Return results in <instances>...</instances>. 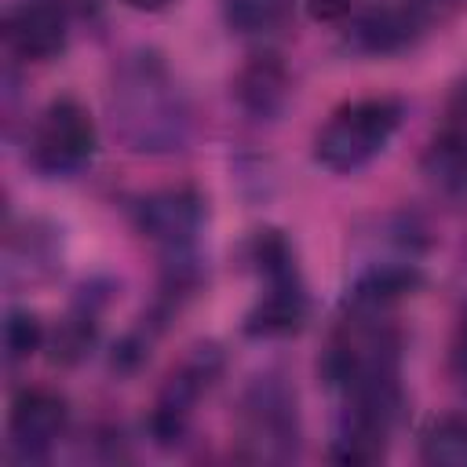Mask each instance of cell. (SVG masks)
I'll return each mask as SVG.
<instances>
[{
    "label": "cell",
    "mask_w": 467,
    "mask_h": 467,
    "mask_svg": "<svg viewBox=\"0 0 467 467\" xmlns=\"http://www.w3.org/2000/svg\"><path fill=\"white\" fill-rule=\"evenodd\" d=\"M109 117L135 153H175L190 135V106L153 51L131 55L109 88Z\"/></svg>",
    "instance_id": "obj_1"
},
{
    "label": "cell",
    "mask_w": 467,
    "mask_h": 467,
    "mask_svg": "<svg viewBox=\"0 0 467 467\" xmlns=\"http://www.w3.org/2000/svg\"><path fill=\"white\" fill-rule=\"evenodd\" d=\"M248 259L263 277V296L244 317V332L259 339L288 336L306 321V288L299 281L296 252L281 230H259L248 244Z\"/></svg>",
    "instance_id": "obj_2"
},
{
    "label": "cell",
    "mask_w": 467,
    "mask_h": 467,
    "mask_svg": "<svg viewBox=\"0 0 467 467\" xmlns=\"http://www.w3.org/2000/svg\"><path fill=\"white\" fill-rule=\"evenodd\" d=\"M398 124H401V102H394V99L347 102L317 131L314 157L328 171H358L376 153H383V146L390 142Z\"/></svg>",
    "instance_id": "obj_3"
},
{
    "label": "cell",
    "mask_w": 467,
    "mask_h": 467,
    "mask_svg": "<svg viewBox=\"0 0 467 467\" xmlns=\"http://www.w3.org/2000/svg\"><path fill=\"white\" fill-rule=\"evenodd\" d=\"M99 146L91 113L73 99H51L29 131V164L44 175H77Z\"/></svg>",
    "instance_id": "obj_4"
},
{
    "label": "cell",
    "mask_w": 467,
    "mask_h": 467,
    "mask_svg": "<svg viewBox=\"0 0 467 467\" xmlns=\"http://www.w3.org/2000/svg\"><path fill=\"white\" fill-rule=\"evenodd\" d=\"M241 449L255 463L292 460L299 449V416L296 394L277 379L263 376L252 383L241 405Z\"/></svg>",
    "instance_id": "obj_5"
},
{
    "label": "cell",
    "mask_w": 467,
    "mask_h": 467,
    "mask_svg": "<svg viewBox=\"0 0 467 467\" xmlns=\"http://www.w3.org/2000/svg\"><path fill=\"white\" fill-rule=\"evenodd\" d=\"M219 368H223V354H219V347L208 343V347H193L190 358L168 376V383L161 387V394L153 401V412H150V434L161 445H175L186 434L193 405L215 383Z\"/></svg>",
    "instance_id": "obj_6"
},
{
    "label": "cell",
    "mask_w": 467,
    "mask_h": 467,
    "mask_svg": "<svg viewBox=\"0 0 467 467\" xmlns=\"http://www.w3.org/2000/svg\"><path fill=\"white\" fill-rule=\"evenodd\" d=\"M135 226L146 241L161 244L168 255L190 252L204 226V197L193 186H168L139 201Z\"/></svg>",
    "instance_id": "obj_7"
},
{
    "label": "cell",
    "mask_w": 467,
    "mask_h": 467,
    "mask_svg": "<svg viewBox=\"0 0 467 467\" xmlns=\"http://www.w3.org/2000/svg\"><path fill=\"white\" fill-rule=\"evenodd\" d=\"M66 398L51 387H26L15 394L11 401V416H7V434H11V449L26 460H40L47 456L58 438L66 434Z\"/></svg>",
    "instance_id": "obj_8"
},
{
    "label": "cell",
    "mask_w": 467,
    "mask_h": 467,
    "mask_svg": "<svg viewBox=\"0 0 467 467\" xmlns=\"http://www.w3.org/2000/svg\"><path fill=\"white\" fill-rule=\"evenodd\" d=\"M4 40L15 58L47 62L66 47V11L47 0H26L7 11Z\"/></svg>",
    "instance_id": "obj_9"
},
{
    "label": "cell",
    "mask_w": 467,
    "mask_h": 467,
    "mask_svg": "<svg viewBox=\"0 0 467 467\" xmlns=\"http://www.w3.org/2000/svg\"><path fill=\"white\" fill-rule=\"evenodd\" d=\"M292 95V77H288V66L263 51V55H252L237 77H234V99L237 106L248 113V117H259V120H270L285 109Z\"/></svg>",
    "instance_id": "obj_10"
},
{
    "label": "cell",
    "mask_w": 467,
    "mask_h": 467,
    "mask_svg": "<svg viewBox=\"0 0 467 467\" xmlns=\"http://www.w3.org/2000/svg\"><path fill=\"white\" fill-rule=\"evenodd\" d=\"M423 26H427V18L420 15V7L412 0L379 4V7H372V11H365L358 18L354 40L368 55H394V51L409 47L423 33Z\"/></svg>",
    "instance_id": "obj_11"
},
{
    "label": "cell",
    "mask_w": 467,
    "mask_h": 467,
    "mask_svg": "<svg viewBox=\"0 0 467 467\" xmlns=\"http://www.w3.org/2000/svg\"><path fill=\"white\" fill-rule=\"evenodd\" d=\"M4 259H7V263H4L7 281H26V285L47 281V277L58 270V259H62L58 230L33 219L22 234H15V237L7 241Z\"/></svg>",
    "instance_id": "obj_12"
},
{
    "label": "cell",
    "mask_w": 467,
    "mask_h": 467,
    "mask_svg": "<svg viewBox=\"0 0 467 467\" xmlns=\"http://www.w3.org/2000/svg\"><path fill=\"white\" fill-rule=\"evenodd\" d=\"M423 274L416 263L409 259H387V263H372L350 288V306L354 310H376L383 314L387 306H394L398 299L412 296L420 288Z\"/></svg>",
    "instance_id": "obj_13"
},
{
    "label": "cell",
    "mask_w": 467,
    "mask_h": 467,
    "mask_svg": "<svg viewBox=\"0 0 467 467\" xmlns=\"http://www.w3.org/2000/svg\"><path fill=\"white\" fill-rule=\"evenodd\" d=\"M423 171L431 175L434 186L445 193H467V135L456 128H445L423 157Z\"/></svg>",
    "instance_id": "obj_14"
},
{
    "label": "cell",
    "mask_w": 467,
    "mask_h": 467,
    "mask_svg": "<svg viewBox=\"0 0 467 467\" xmlns=\"http://www.w3.org/2000/svg\"><path fill=\"white\" fill-rule=\"evenodd\" d=\"M420 456L431 467H467V416H441L420 438Z\"/></svg>",
    "instance_id": "obj_15"
},
{
    "label": "cell",
    "mask_w": 467,
    "mask_h": 467,
    "mask_svg": "<svg viewBox=\"0 0 467 467\" xmlns=\"http://www.w3.org/2000/svg\"><path fill=\"white\" fill-rule=\"evenodd\" d=\"M292 7H296V0H223V15H226L230 29H237L244 36L277 33L292 18Z\"/></svg>",
    "instance_id": "obj_16"
},
{
    "label": "cell",
    "mask_w": 467,
    "mask_h": 467,
    "mask_svg": "<svg viewBox=\"0 0 467 467\" xmlns=\"http://www.w3.org/2000/svg\"><path fill=\"white\" fill-rule=\"evenodd\" d=\"M91 343H95V310L77 306L55 332V361L73 365L91 350Z\"/></svg>",
    "instance_id": "obj_17"
},
{
    "label": "cell",
    "mask_w": 467,
    "mask_h": 467,
    "mask_svg": "<svg viewBox=\"0 0 467 467\" xmlns=\"http://www.w3.org/2000/svg\"><path fill=\"white\" fill-rule=\"evenodd\" d=\"M44 343V325L36 314L29 310H11L7 321H4V350H7V361H26L40 350Z\"/></svg>",
    "instance_id": "obj_18"
},
{
    "label": "cell",
    "mask_w": 467,
    "mask_h": 467,
    "mask_svg": "<svg viewBox=\"0 0 467 467\" xmlns=\"http://www.w3.org/2000/svg\"><path fill=\"white\" fill-rule=\"evenodd\" d=\"M306 7H310V15L317 22H339V18L350 15L354 0H306Z\"/></svg>",
    "instance_id": "obj_19"
},
{
    "label": "cell",
    "mask_w": 467,
    "mask_h": 467,
    "mask_svg": "<svg viewBox=\"0 0 467 467\" xmlns=\"http://www.w3.org/2000/svg\"><path fill=\"white\" fill-rule=\"evenodd\" d=\"M449 128H456V131H463L467 135V80L456 88V95H452V106H449Z\"/></svg>",
    "instance_id": "obj_20"
},
{
    "label": "cell",
    "mask_w": 467,
    "mask_h": 467,
    "mask_svg": "<svg viewBox=\"0 0 467 467\" xmlns=\"http://www.w3.org/2000/svg\"><path fill=\"white\" fill-rule=\"evenodd\" d=\"M416 7H420V15L427 18V22H434V18H445V15H452L463 0H412Z\"/></svg>",
    "instance_id": "obj_21"
},
{
    "label": "cell",
    "mask_w": 467,
    "mask_h": 467,
    "mask_svg": "<svg viewBox=\"0 0 467 467\" xmlns=\"http://www.w3.org/2000/svg\"><path fill=\"white\" fill-rule=\"evenodd\" d=\"M452 365H456V376L467 383V317L460 321V332H456V343H452Z\"/></svg>",
    "instance_id": "obj_22"
},
{
    "label": "cell",
    "mask_w": 467,
    "mask_h": 467,
    "mask_svg": "<svg viewBox=\"0 0 467 467\" xmlns=\"http://www.w3.org/2000/svg\"><path fill=\"white\" fill-rule=\"evenodd\" d=\"M47 4H55V7H62L66 15H88L99 0H47Z\"/></svg>",
    "instance_id": "obj_23"
},
{
    "label": "cell",
    "mask_w": 467,
    "mask_h": 467,
    "mask_svg": "<svg viewBox=\"0 0 467 467\" xmlns=\"http://www.w3.org/2000/svg\"><path fill=\"white\" fill-rule=\"evenodd\" d=\"M128 7H135V11H161V7H168L171 0H124Z\"/></svg>",
    "instance_id": "obj_24"
}]
</instances>
